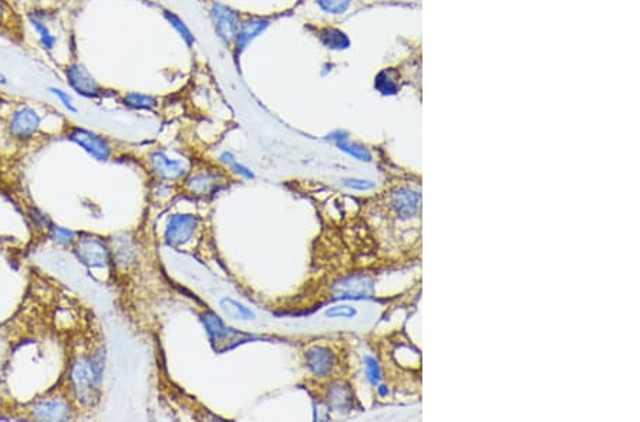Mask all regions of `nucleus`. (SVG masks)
Returning a JSON list of instances; mask_svg holds the SVG:
<instances>
[{
  "label": "nucleus",
  "mask_w": 640,
  "mask_h": 422,
  "mask_svg": "<svg viewBox=\"0 0 640 422\" xmlns=\"http://www.w3.org/2000/svg\"><path fill=\"white\" fill-rule=\"evenodd\" d=\"M47 90H48L50 94H53V95L56 97V100H59V102L63 105V107H64L70 114H77V113H78L77 105L74 104L71 95H70L66 90H63V89H60V87H57V86H50Z\"/></svg>",
  "instance_id": "25"
},
{
  "label": "nucleus",
  "mask_w": 640,
  "mask_h": 422,
  "mask_svg": "<svg viewBox=\"0 0 640 422\" xmlns=\"http://www.w3.org/2000/svg\"><path fill=\"white\" fill-rule=\"evenodd\" d=\"M198 228V218L191 214H174L167 222L164 241L168 246L179 248L188 244Z\"/></svg>",
  "instance_id": "4"
},
{
  "label": "nucleus",
  "mask_w": 640,
  "mask_h": 422,
  "mask_svg": "<svg viewBox=\"0 0 640 422\" xmlns=\"http://www.w3.org/2000/svg\"><path fill=\"white\" fill-rule=\"evenodd\" d=\"M364 367H366V377L370 381V384L379 385V383L382 380V370H380L379 361L375 357L366 356L364 357Z\"/></svg>",
  "instance_id": "26"
},
{
  "label": "nucleus",
  "mask_w": 640,
  "mask_h": 422,
  "mask_svg": "<svg viewBox=\"0 0 640 422\" xmlns=\"http://www.w3.org/2000/svg\"><path fill=\"white\" fill-rule=\"evenodd\" d=\"M30 219L33 221V223H35L39 229H46V230H47V229L50 228V225H51L50 218H48L44 212H42V210L37 209V208H33V209L30 210Z\"/></svg>",
  "instance_id": "28"
},
{
  "label": "nucleus",
  "mask_w": 640,
  "mask_h": 422,
  "mask_svg": "<svg viewBox=\"0 0 640 422\" xmlns=\"http://www.w3.org/2000/svg\"><path fill=\"white\" fill-rule=\"evenodd\" d=\"M220 161H221L222 164H225L226 167H231V165H232L233 163H236L238 160H236V156H235L233 152L225 151V152H222V154L220 155Z\"/></svg>",
  "instance_id": "30"
},
{
  "label": "nucleus",
  "mask_w": 640,
  "mask_h": 422,
  "mask_svg": "<svg viewBox=\"0 0 640 422\" xmlns=\"http://www.w3.org/2000/svg\"><path fill=\"white\" fill-rule=\"evenodd\" d=\"M325 315L328 319H346V320H352L357 315V309L348 306V304H337L332 306L325 311Z\"/></svg>",
  "instance_id": "24"
},
{
  "label": "nucleus",
  "mask_w": 640,
  "mask_h": 422,
  "mask_svg": "<svg viewBox=\"0 0 640 422\" xmlns=\"http://www.w3.org/2000/svg\"><path fill=\"white\" fill-rule=\"evenodd\" d=\"M5 84H8V78L3 74H0V86H5Z\"/></svg>",
  "instance_id": "33"
},
{
  "label": "nucleus",
  "mask_w": 640,
  "mask_h": 422,
  "mask_svg": "<svg viewBox=\"0 0 640 422\" xmlns=\"http://www.w3.org/2000/svg\"><path fill=\"white\" fill-rule=\"evenodd\" d=\"M420 201L421 195L417 191L402 188L393 194L391 206L400 218L409 219L417 215L420 209Z\"/></svg>",
  "instance_id": "14"
},
{
  "label": "nucleus",
  "mask_w": 640,
  "mask_h": 422,
  "mask_svg": "<svg viewBox=\"0 0 640 422\" xmlns=\"http://www.w3.org/2000/svg\"><path fill=\"white\" fill-rule=\"evenodd\" d=\"M30 24H32L33 30L36 32V35L39 37V42H40L42 47L46 51L55 50L56 44H57V37L55 36V33L50 30L48 26L42 19H39L37 16L30 17Z\"/></svg>",
  "instance_id": "17"
},
{
  "label": "nucleus",
  "mask_w": 640,
  "mask_h": 422,
  "mask_svg": "<svg viewBox=\"0 0 640 422\" xmlns=\"http://www.w3.org/2000/svg\"><path fill=\"white\" fill-rule=\"evenodd\" d=\"M229 168H231L236 175H239V176L247 178V179H255L254 171L249 169L248 167H245V165L241 164V163H238V161H236V163H233Z\"/></svg>",
  "instance_id": "29"
},
{
  "label": "nucleus",
  "mask_w": 640,
  "mask_h": 422,
  "mask_svg": "<svg viewBox=\"0 0 640 422\" xmlns=\"http://www.w3.org/2000/svg\"><path fill=\"white\" fill-rule=\"evenodd\" d=\"M152 172L164 181H178L185 176L186 168L182 161L172 160L167 154L157 151L150 158Z\"/></svg>",
  "instance_id": "13"
},
{
  "label": "nucleus",
  "mask_w": 640,
  "mask_h": 422,
  "mask_svg": "<svg viewBox=\"0 0 640 422\" xmlns=\"http://www.w3.org/2000/svg\"><path fill=\"white\" fill-rule=\"evenodd\" d=\"M8 12H9V9H8L6 3L3 2V0H0V26H2V24L5 23L6 16H8Z\"/></svg>",
  "instance_id": "31"
},
{
  "label": "nucleus",
  "mask_w": 640,
  "mask_h": 422,
  "mask_svg": "<svg viewBox=\"0 0 640 422\" xmlns=\"http://www.w3.org/2000/svg\"><path fill=\"white\" fill-rule=\"evenodd\" d=\"M164 17L167 19V21L172 26V28L178 32V35L182 37V40L186 43V46L193 47L195 44L194 33L191 32V29L185 24V21L178 15H175V13H172L170 10H164Z\"/></svg>",
  "instance_id": "19"
},
{
  "label": "nucleus",
  "mask_w": 640,
  "mask_h": 422,
  "mask_svg": "<svg viewBox=\"0 0 640 422\" xmlns=\"http://www.w3.org/2000/svg\"><path fill=\"white\" fill-rule=\"evenodd\" d=\"M66 78L71 90L85 98L96 100L103 94V87L83 64L71 63L67 66Z\"/></svg>",
  "instance_id": "5"
},
{
  "label": "nucleus",
  "mask_w": 640,
  "mask_h": 422,
  "mask_svg": "<svg viewBox=\"0 0 640 422\" xmlns=\"http://www.w3.org/2000/svg\"><path fill=\"white\" fill-rule=\"evenodd\" d=\"M202 323L205 326L211 342L218 350L222 346H225L226 342L233 341V337L239 334L238 331H235V329L228 327L220 315H217L213 311H206L202 315Z\"/></svg>",
  "instance_id": "12"
},
{
  "label": "nucleus",
  "mask_w": 640,
  "mask_h": 422,
  "mask_svg": "<svg viewBox=\"0 0 640 422\" xmlns=\"http://www.w3.org/2000/svg\"><path fill=\"white\" fill-rule=\"evenodd\" d=\"M271 26V19L268 17H260V16H252L247 19L245 21L241 23L239 26V30L235 39V59L242 55L244 50L255 40L258 39L262 33L266 32Z\"/></svg>",
  "instance_id": "8"
},
{
  "label": "nucleus",
  "mask_w": 640,
  "mask_h": 422,
  "mask_svg": "<svg viewBox=\"0 0 640 422\" xmlns=\"http://www.w3.org/2000/svg\"><path fill=\"white\" fill-rule=\"evenodd\" d=\"M211 17H212L213 26H215V32L220 36V39L228 46L233 44L238 30H239V26H241V20H239L238 12H235L226 5L213 3L211 8Z\"/></svg>",
  "instance_id": "6"
},
{
  "label": "nucleus",
  "mask_w": 640,
  "mask_h": 422,
  "mask_svg": "<svg viewBox=\"0 0 640 422\" xmlns=\"http://www.w3.org/2000/svg\"><path fill=\"white\" fill-rule=\"evenodd\" d=\"M217 187V179L209 174H199L188 181V188L197 195H206Z\"/></svg>",
  "instance_id": "21"
},
{
  "label": "nucleus",
  "mask_w": 640,
  "mask_h": 422,
  "mask_svg": "<svg viewBox=\"0 0 640 422\" xmlns=\"http://www.w3.org/2000/svg\"><path fill=\"white\" fill-rule=\"evenodd\" d=\"M373 292H375V286L367 276H349L335 286V293L341 299H368Z\"/></svg>",
  "instance_id": "10"
},
{
  "label": "nucleus",
  "mask_w": 640,
  "mask_h": 422,
  "mask_svg": "<svg viewBox=\"0 0 640 422\" xmlns=\"http://www.w3.org/2000/svg\"><path fill=\"white\" fill-rule=\"evenodd\" d=\"M377 391H379L380 397H387V395H389V388L386 385H379Z\"/></svg>",
  "instance_id": "32"
},
{
  "label": "nucleus",
  "mask_w": 640,
  "mask_h": 422,
  "mask_svg": "<svg viewBox=\"0 0 640 422\" xmlns=\"http://www.w3.org/2000/svg\"><path fill=\"white\" fill-rule=\"evenodd\" d=\"M341 183L346 188L353 190V191H360V192L371 191V190L376 188V183L373 181L360 179V178H346V179L341 181Z\"/></svg>",
  "instance_id": "27"
},
{
  "label": "nucleus",
  "mask_w": 640,
  "mask_h": 422,
  "mask_svg": "<svg viewBox=\"0 0 640 422\" xmlns=\"http://www.w3.org/2000/svg\"><path fill=\"white\" fill-rule=\"evenodd\" d=\"M332 140H335L339 149H341L346 154H349L350 156L355 158V160L362 161V163H371L373 155L366 147L359 145V144H352L350 141H348V138L341 137V136L340 137L332 136Z\"/></svg>",
  "instance_id": "18"
},
{
  "label": "nucleus",
  "mask_w": 640,
  "mask_h": 422,
  "mask_svg": "<svg viewBox=\"0 0 640 422\" xmlns=\"http://www.w3.org/2000/svg\"><path fill=\"white\" fill-rule=\"evenodd\" d=\"M30 416L37 421H67L70 405L63 398H44L30 407Z\"/></svg>",
  "instance_id": "11"
},
{
  "label": "nucleus",
  "mask_w": 640,
  "mask_h": 422,
  "mask_svg": "<svg viewBox=\"0 0 640 422\" xmlns=\"http://www.w3.org/2000/svg\"><path fill=\"white\" fill-rule=\"evenodd\" d=\"M305 363L312 376L323 378L333 371L336 357L330 349L323 346H314L305 353Z\"/></svg>",
  "instance_id": "9"
},
{
  "label": "nucleus",
  "mask_w": 640,
  "mask_h": 422,
  "mask_svg": "<svg viewBox=\"0 0 640 422\" xmlns=\"http://www.w3.org/2000/svg\"><path fill=\"white\" fill-rule=\"evenodd\" d=\"M42 124L40 114L32 107L19 109L10 120V134L20 141L30 140L39 131Z\"/></svg>",
  "instance_id": "7"
},
{
  "label": "nucleus",
  "mask_w": 640,
  "mask_h": 422,
  "mask_svg": "<svg viewBox=\"0 0 640 422\" xmlns=\"http://www.w3.org/2000/svg\"><path fill=\"white\" fill-rule=\"evenodd\" d=\"M104 354L96 351L91 356L77 357L70 368V387L74 397L83 405H90L97 398V391L103 381Z\"/></svg>",
  "instance_id": "1"
},
{
  "label": "nucleus",
  "mask_w": 640,
  "mask_h": 422,
  "mask_svg": "<svg viewBox=\"0 0 640 422\" xmlns=\"http://www.w3.org/2000/svg\"><path fill=\"white\" fill-rule=\"evenodd\" d=\"M47 233H48L50 239L60 246H71L77 241L74 230L64 228V226L55 225V223L50 225V228L47 229Z\"/></svg>",
  "instance_id": "20"
},
{
  "label": "nucleus",
  "mask_w": 640,
  "mask_h": 422,
  "mask_svg": "<svg viewBox=\"0 0 640 422\" xmlns=\"http://www.w3.org/2000/svg\"><path fill=\"white\" fill-rule=\"evenodd\" d=\"M353 0H317L319 8L330 15H341L350 8Z\"/></svg>",
  "instance_id": "23"
},
{
  "label": "nucleus",
  "mask_w": 640,
  "mask_h": 422,
  "mask_svg": "<svg viewBox=\"0 0 640 422\" xmlns=\"http://www.w3.org/2000/svg\"><path fill=\"white\" fill-rule=\"evenodd\" d=\"M220 306H221L222 311L228 315V318H231L232 320L249 322V320H255V319H256V314L254 313V310H251V309L247 307L245 304L239 303L238 300H233V299H231V297H224V299L220 302Z\"/></svg>",
  "instance_id": "15"
},
{
  "label": "nucleus",
  "mask_w": 640,
  "mask_h": 422,
  "mask_svg": "<svg viewBox=\"0 0 640 422\" xmlns=\"http://www.w3.org/2000/svg\"><path fill=\"white\" fill-rule=\"evenodd\" d=\"M123 104L127 105V107L131 109V110L152 111V110L157 107V105H158V101H157V98L152 97V95L131 91V93H127V94L124 95Z\"/></svg>",
  "instance_id": "16"
},
{
  "label": "nucleus",
  "mask_w": 640,
  "mask_h": 422,
  "mask_svg": "<svg viewBox=\"0 0 640 422\" xmlns=\"http://www.w3.org/2000/svg\"><path fill=\"white\" fill-rule=\"evenodd\" d=\"M320 40H322V43L326 47L337 48V50L349 46V39L344 36V33H341L339 30H333V29L322 33V36H320Z\"/></svg>",
  "instance_id": "22"
},
{
  "label": "nucleus",
  "mask_w": 640,
  "mask_h": 422,
  "mask_svg": "<svg viewBox=\"0 0 640 422\" xmlns=\"http://www.w3.org/2000/svg\"><path fill=\"white\" fill-rule=\"evenodd\" d=\"M74 252L78 260L93 269H103L110 265L112 250L107 244L94 235L78 237L74 244Z\"/></svg>",
  "instance_id": "2"
},
{
  "label": "nucleus",
  "mask_w": 640,
  "mask_h": 422,
  "mask_svg": "<svg viewBox=\"0 0 640 422\" xmlns=\"http://www.w3.org/2000/svg\"><path fill=\"white\" fill-rule=\"evenodd\" d=\"M69 138L91 158H94L96 161L107 163L113 156V147L109 140L94 133V131L74 127L69 133Z\"/></svg>",
  "instance_id": "3"
}]
</instances>
